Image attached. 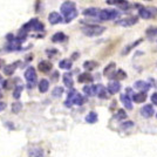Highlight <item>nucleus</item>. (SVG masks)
Returning a JSON list of instances; mask_svg holds the SVG:
<instances>
[{
    "mask_svg": "<svg viewBox=\"0 0 157 157\" xmlns=\"http://www.w3.org/2000/svg\"><path fill=\"white\" fill-rule=\"evenodd\" d=\"M61 13L65 15V21L66 22H71L76 18L78 15V10L76 6L73 1H65L61 5Z\"/></svg>",
    "mask_w": 157,
    "mask_h": 157,
    "instance_id": "1",
    "label": "nucleus"
},
{
    "mask_svg": "<svg viewBox=\"0 0 157 157\" xmlns=\"http://www.w3.org/2000/svg\"><path fill=\"white\" fill-rule=\"evenodd\" d=\"M86 102L85 98L78 94L76 90H71L68 93V98L66 100V103L65 105L67 107H72L73 105H82Z\"/></svg>",
    "mask_w": 157,
    "mask_h": 157,
    "instance_id": "2",
    "label": "nucleus"
},
{
    "mask_svg": "<svg viewBox=\"0 0 157 157\" xmlns=\"http://www.w3.org/2000/svg\"><path fill=\"white\" fill-rule=\"evenodd\" d=\"M82 32L88 36H96L105 32V27L98 25H86L82 27Z\"/></svg>",
    "mask_w": 157,
    "mask_h": 157,
    "instance_id": "3",
    "label": "nucleus"
},
{
    "mask_svg": "<svg viewBox=\"0 0 157 157\" xmlns=\"http://www.w3.org/2000/svg\"><path fill=\"white\" fill-rule=\"evenodd\" d=\"M25 78H26L27 82H28V88H34L36 83H38V76H36V72L33 67H29L25 73Z\"/></svg>",
    "mask_w": 157,
    "mask_h": 157,
    "instance_id": "4",
    "label": "nucleus"
},
{
    "mask_svg": "<svg viewBox=\"0 0 157 157\" xmlns=\"http://www.w3.org/2000/svg\"><path fill=\"white\" fill-rule=\"evenodd\" d=\"M117 17L118 13L115 10H102L100 11V14H98V19L101 20H113Z\"/></svg>",
    "mask_w": 157,
    "mask_h": 157,
    "instance_id": "5",
    "label": "nucleus"
},
{
    "mask_svg": "<svg viewBox=\"0 0 157 157\" xmlns=\"http://www.w3.org/2000/svg\"><path fill=\"white\" fill-rule=\"evenodd\" d=\"M137 22V18L136 17H129V18H123L121 20L116 21V25L122 27H130L132 25H135Z\"/></svg>",
    "mask_w": 157,
    "mask_h": 157,
    "instance_id": "6",
    "label": "nucleus"
},
{
    "mask_svg": "<svg viewBox=\"0 0 157 157\" xmlns=\"http://www.w3.org/2000/svg\"><path fill=\"white\" fill-rule=\"evenodd\" d=\"M28 156L29 157H44V151L38 145H31L28 149Z\"/></svg>",
    "mask_w": 157,
    "mask_h": 157,
    "instance_id": "7",
    "label": "nucleus"
},
{
    "mask_svg": "<svg viewBox=\"0 0 157 157\" xmlns=\"http://www.w3.org/2000/svg\"><path fill=\"white\" fill-rule=\"evenodd\" d=\"M52 67H53V65L49 62V61H47V60H42L39 65H38L39 71L40 72H42V73L51 72V71H52Z\"/></svg>",
    "mask_w": 157,
    "mask_h": 157,
    "instance_id": "8",
    "label": "nucleus"
},
{
    "mask_svg": "<svg viewBox=\"0 0 157 157\" xmlns=\"http://www.w3.org/2000/svg\"><path fill=\"white\" fill-rule=\"evenodd\" d=\"M154 111L155 110H154V107H152V105H144L143 108L141 109V115L145 118H149L154 115Z\"/></svg>",
    "mask_w": 157,
    "mask_h": 157,
    "instance_id": "9",
    "label": "nucleus"
},
{
    "mask_svg": "<svg viewBox=\"0 0 157 157\" xmlns=\"http://www.w3.org/2000/svg\"><path fill=\"white\" fill-rule=\"evenodd\" d=\"M48 21L52 24V25H56V24H60L62 21V18L58 12H52L48 15Z\"/></svg>",
    "mask_w": 157,
    "mask_h": 157,
    "instance_id": "10",
    "label": "nucleus"
},
{
    "mask_svg": "<svg viewBox=\"0 0 157 157\" xmlns=\"http://www.w3.org/2000/svg\"><path fill=\"white\" fill-rule=\"evenodd\" d=\"M83 92L87 94V95H89V96H95V95H98V86H85L83 87Z\"/></svg>",
    "mask_w": 157,
    "mask_h": 157,
    "instance_id": "11",
    "label": "nucleus"
},
{
    "mask_svg": "<svg viewBox=\"0 0 157 157\" xmlns=\"http://www.w3.org/2000/svg\"><path fill=\"white\" fill-rule=\"evenodd\" d=\"M100 11L101 10H98L96 7H89V8H87L83 11V15L86 17H93V18H98V14H100Z\"/></svg>",
    "mask_w": 157,
    "mask_h": 157,
    "instance_id": "12",
    "label": "nucleus"
},
{
    "mask_svg": "<svg viewBox=\"0 0 157 157\" xmlns=\"http://www.w3.org/2000/svg\"><path fill=\"white\" fill-rule=\"evenodd\" d=\"M121 89V85L118 83V81H110L109 85H108V92L110 94H115L118 93Z\"/></svg>",
    "mask_w": 157,
    "mask_h": 157,
    "instance_id": "13",
    "label": "nucleus"
},
{
    "mask_svg": "<svg viewBox=\"0 0 157 157\" xmlns=\"http://www.w3.org/2000/svg\"><path fill=\"white\" fill-rule=\"evenodd\" d=\"M78 82H82V83H90L93 82V76L90 74H88V73H85V74H80V76H78Z\"/></svg>",
    "mask_w": 157,
    "mask_h": 157,
    "instance_id": "14",
    "label": "nucleus"
},
{
    "mask_svg": "<svg viewBox=\"0 0 157 157\" xmlns=\"http://www.w3.org/2000/svg\"><path fill=\"white\" fill-rule=\"evenodd\" d=\"M121 101L127 109H132V102H131V98L128 95H121Z\"/></svg>",
    "mask_w": 157,
    "mask_h": 157,
    "instance_id": "15",
    "label": "nucleus"
},
{
    "mask_svg": "<svg viewBox=\"0 0 157 157\" xmlns=\"http://www.w3.org/2000/svg\"><path fill=\"white\" fill-rule=\"evenodd\" d=\"M149 87H150V86L148 85L145 81H137V82L135 83V88L140 89V90H141L142 93L147 92V90L149 89Z\"/></svg>",
    "mask_w": 157,
    "mask_h": 157,
    "instance_id": "16",
    "label": "nucleus"
},
{
    "mask_svg": "<svg viewBox=\"0 0 157 157\" xmlns=\"http://www.w3.org/2000/svg\"><path fill=\"white\" fill-rule=\"evenodd\" d=\"M48 88H49V82H48V80L42 78L39 82V90L41 93H46L47 90H48Z\"/></svg>",
    "mask_w": 157,
    "mask_h": 157,
    "instance_id": "17",
    "label": "nucleus"
},
{
    "mask_svg": "<svg viewBox=\"0 0 157 157\" xmlns=\"http://www.w3.org/2000/svg\"><path fill=\"white\" fill-rule=\"evenodd\" d=\"M86 122H87V123H90V124L98 122V114L94 113V111H90V113L86 116Z\"/></svg>",
    "mask_w": 157,
    "mask_h": 157,
    "instance_id": "18",
    "label": "nucleus"
},
{
    "mask_svg": "<svg viewBox=\"0 0 157 157\" xmlns=\"http://www.w3.org/2000/svg\"><path fill=\"white\" fill-rule=\"evenodd\" d=\"M145 98H147V95H145V93H138V94H135V95L132 96V100H134V102H136V103H141V102H144V101H145Z\"/></svg>",
    "mask_w": 157,
    "mask_h": 157,
    "instance_id": "19",
    "label": "nucleus"
},
{
    "mask_svg": "<svg viewBox=\"0 0 157 157\" xmlns=\"http://www.w3.org/2000/svg\"><path fill=\"white\" fill-rule=\"evenodd\" d=\"M138 14H140V17L143 18V19H150L151 18V12L148 8H144V7H142V8L138 11Z\"/></svg>",
    "mask_w": 157,
    "mask_h": 157,
    "instance_id": "20",
    "label": "nucleus"
},
{
    "mask_svg": "<svg viewBox=\"0 0 157 157\" xmlns=\"http://www.w3.org/2000/svg\"><path fill=\"white\" fill-rule=\"evenodd\" d=\"M65 40H66V35L62 32L55 33L52 38L53 42H62V41H65Z\"/></svg>",
    "mask_w": 157,
    "mask_h": 157,
    "instance_id": "21",
    "label": "nucleus"
},
{
    "mask_svg": "<svg viewBox=\"0 0 157 157\" xmlns=\"http://www.w3.org/2000/svg\"><path fill=\"white\" fill-rule=\"evenodd\" d=\"M63 82L67 87H73V76L72 73H66L63 75Z\"/></svg>",
    "mask_w": 157,
    "mask_h": 157,
    "instance_id": "22",
    "label": "nucleus"
},
{
    "mask_svg": "<svg viewBox=\"0 0 157 157\" xmlns=\"http://www.w3.org/2000/svg\"><path fill=\"white\" fill-rule=\"evenodd\" d=\"M59 67L60 68H62V69H71V68H72V61H71V60H67V59L61 60L59 63Z\"/></svg>",
    "mask_w": 157,
    "mask_h": 157,
    "instance_id": "23",
    "label": "nucleus"
},
{
    "mask_svg": "<svg viewBox=\"0 0 157 157\" xmlns=\"http://www.w3.org/2000/svg\"><path fill=\"white\" fill-rule=\"evenodd\" d=\"M15 69H17V63L8 65V66H6V67L4 68V74H5V75H12Z\"/></svg>",
    "mask_w": 157,
    "mask_h": 157,
    "instance_id": "24",
    "label": "nucleus"
},
{
    "mask_svg": "<svg viewBox=\"0 0 157 157\" xmlns=\"http://www.w3.org/2000/svg\"><path fill=\"white\" fill-rule=\"evenodd\" d=\"M96 67H98V63L95 61H86L85 63H83V68H85L86 71H93Z\"/></svg>",
    "mask_w": 157,
    "mask_h": 157,
    "instance_id": "25",
    "label": "nucleus"
},
{
    "mask_svg": "<svg viewBox=\"0 0 157 157\" xmlns=\"http://www.w3.org/2000/svg\"><path fill=\"white\" fill-rule=\"evenodd\" d=\"M114 69H115V63H109V65L107 66L105 68V71H103V74H105V76H109L110 74H114Z\"/></svg>",
    "mask_w": 157,
    "mask_h": 157,
    "instance_id": "26",
    "label": "nucleus"
},
{
    "mask_svg": "<svg viewBox=\"0 0 157 157\" xmlns=\"http://www.w3.org/2000/svg\"><path fill=\"white\" fill-rule=\"evenodd\" d=\"M98 96L100 98H108V94H107V89L103 88L102 86H98Z\"/></svg>",
    "mask_w": 157,
    "mask_h": 157,
    "instance_id": "27",
    "label": "nucleus"
},
{
    "mask_svg": "<svg viewBox=\"0 0 157 157\" xmlns=\"http://www.w3.org/2000/svg\"><path fill=\"white\" fill-rule=\"evenodd\" d=\"M145 34H147V36H149V38H154V36H156L157 35V27H149V28L145 31Z\"/></svg>",
    "mask_w": 157,
    "mask_h": 157,
    "instance_id": "28",
    "label": "nucleus"
},
{
    "mask_svg": "<svg viewBox=\"0 0 157 157\" xmlns=\"http://www.w3.org/2000/svg\"><path fill=\"white\" fill-rule=\"evenodd\" d=\"M22 89H24V86H22V85L17 86V88L14 89V92H13V98H19L20 95H21V93H22Z\"/></svg>",
    "mask_w": 157,
    "mask_h": 157,
    "instance_id": "29",
    "label": "nucleus"
},
{
    "mask_svg": "<svg viewBox=\"0 0 157 157\" xmlns=\"http://www.w3.org/2000/svg\"><path fill=\"white\" fill-rule=\"evenodd\" d=\"M21 109H22V103L21 102H14L12 105V111L15 113V114H18Z\"/></svg>",
    "mask_w": 157,
    "mask_h": 157,
    "instance_id": "30",
    "label": "nucleus"
},
{
    "mask_svg": "<svg viewBox=\"0 0 157 157\" xmlns=\"http://www.w3.org/2000/svg\"><path fill=\"white\" fill-rule=\"evenodd\" d=\"M62 93H63V88H62V87H55V88L53 89V96L60 98V96L62 95Z\"/></svg>",
    "mask_w": 157,
    "mask_h": 157,
    "instance_id": "31",
    "label": "nucleus"
},
{
    "mask_svg": "<svg viewBox=\"0 0 157 157\" xmlns=\"http://www.w3.org/2000/svg\"><path fill=\"white\" fill-rule=\"evenodd\" d=\"M115 76V78H118V80H123V78H127V74H125V72H123V71H117V73L114 75Z\"/></svg>",
    "mask_w": 157,
    "mask_h": 157,
    "instance_id": "32",
    "label": "nucleus"
},
{
    "mask_svg": "<svg viewBox=\"0 0 157 157\" xmlns=\"http://www.w3.org/2000/svg\"><path fill=\"white\" fill-rule=\"evenodd\" d=\"M140 42H141V40H137L136 42H134V44H131V45H129V46H128V47H127V48H125V49H124V52H123V54H127V53H128V52H129V51H130L131 48H134V47H136V45H138Z\"/></svg>",
    "mask_w": 157,
    "mask_h": 157,
    "instance_id": "33",
    "label": "nucleus"
},
{
    "mask_svg": "<svg viewBox=\"0 0 157 157\" xmlns=\"http://www.w3.org/2000/svg\"><path fill=\"white\" fill-rule=\"evenodd\" d=\"M115 117L117 118V120H123V118L127 117V114H125L123 110H118L117 111V115H116Z\"/></svg>",
    "mask_w": 157,
    "mask_h": 157,
    "instance_id": "34",
    "label": "nucleus"
},
{
    "mask_svg": "<svg viewBox=\"0 0 157 157\" xmlns=\"http://www.w3.org/2000/svg\"><path fill=\"white\" fill-rule=\"evenodd\" d=\"M151 102H152L154 105H157V93H155V94L151 95Z\"/></svg>",
    "mask_w": 157,
    "mask_h": 157,
    "instance_id": "35",
    "label": "nucleus"
},
{
    "mask_svg": "<svg viewBox=\"0 0 157 157\" xmlns=\"http://www.w3.org/2000/svg\"><path fill=\"white\" fill-rule=\"evenodd\" d=\"M132 125H134V123H132V122H125V123H123V124H122V129L129 128V127H132Z\"/></svg>",
    "mask_w": 157,
    "mask_h": 157,
    "instance_id": "36",
    "label": "nucleus"
},
{
    "mask_svg": "<svg viewBox=\"0 0 157 157\" xmlns=\"http://www.w3.org/2000/svg\"><path fill=\"white\" fill-rule=\"evenodd\" d=\"M5 108H6V103L5 102H0V111L4 110Z\"/></svg>",
    "mask_w": 157,
    "mask_h": 157,
    "instance_id": "37",
    "label": "nucleus"
},
{
    "mask_svg": "<svg viewBox=\"0 0 157 157\" xmlns=\"http://www.w3.org/2000/svg\"><path fill=\"white\" fill-rule=\"evenodd\" d=\"M78 53H74L73 54V59H78Z\"/></svg>",
    "mask_w": 157,
    "mask_h": 157,
    "instance_id": "38",
    "label": "nucleus"
},
{
    "mask_svg": "<svg viewBox=\"0 0 157 157\" xmlns=\"http://www.w3.org/2000/svg\"><path fill=\"white\" fill-rule=\"evenodd\" d=\"M0 98H1V93H0Z\"/></svg>",
    "mask_w": 157,
    "mask_h": 157,
    "instance_id": "39",
    "label": "nucleus"
}]
</instances>
